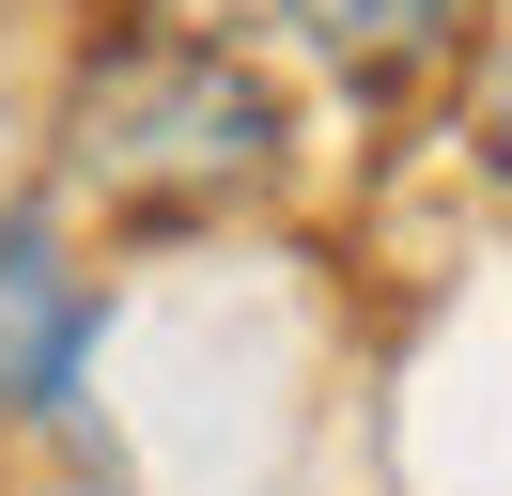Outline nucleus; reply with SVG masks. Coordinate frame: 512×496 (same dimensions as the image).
<instances>
[{"label": "nucleus", "instance_id": "obj_1", "mask_svg": "<svg viewBox=\"0 0 512 496\" xmlns=\"http://www.w3.org/2000/svg\"><path fill=\"white\" fill-rule=\"evenodd\" d=\"M295 171V109L233 31L125 16L78 47L63 124H47V202H94L125 233H202V217L264 202Z\"/></svg>", "mask_w": 512, "mask_h": 496}, {"label": "nucleus", "instance_id": "obj_2", "mask_svg": "<svg viewBox=\"0 0 512 496\" xmlns=\"http://www.w3.org/2000/svg\"><path fill=\"white\" fill-rule=\"evenodd\" d=\"M94 326H109V295L78 264V217L47 186L0 202V419H63L94 372Z\"/></svg>", "mask_w": 512, "mask_h": 496}, {"label": "nucleus", "instance_id": "obj_3", "mask_svg": "<svg viewBox=\"0 0 512 496\" xmlns=\"http://www.w3.org/2000/svg\"><path fill=\"white\" fill-rule=\"evenodd\" d=\"M264 16H280L295 47L326 62V78L388 93V78H419V62H450V47H466V16H481V0H264Z\"/></svg>", "mask_w": 512, "mask_h": 496}, {"label": "nucleus", "instance_id": "obj_4", "mask_svg": "<svg viewBox=\"0 0 512 496\" xmlns=\"http://www.w3.org/2000/svg\"><path fill=\"white\" fill-rule=\"evenodd\" d=\"M481 155L512 171V31H497V62H481Z\"/></svg>", "mask_w": 512, "mask_h": 496}]
</instances>
